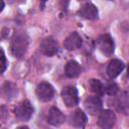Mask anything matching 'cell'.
<instances>
[{"instance_id":"obj_23","label":"cell","mask_w":129,"mask_h":129,"mask_svg":"<svg viewBox=\"0 0 129 129\" xmlns=\"http://www.w3.org/2000/svg\"><path fill=\"white\" fill-rule=\"evenodd\" d=\"M20 1H23V0H20Z\"/></svg>"},{"instance_id":"obj_19","label":"cell","mask_w":129,"mask_h":129,"mask_svg":"<svg viewBox=\"0 0 129 129\" xmlns=\"http://www.w3.org/2000/svg\"><path fill=\"white\" fill-rule=\"evenodd\" d=\"M6 67H7V61H6L5 53L3 48H1V73H4V71L6 70Z\"/></svg>"},{"instance_id":"obj_3","label":"cell","mask_w":129,"mask_h":129,"mask_svg":"<svg viewBox=\"0 0 129 129\" xmlns=\"http://www.w3.org/2000/svg\"><path fill=\"white\" fill-rule=\"evenodd\" d=\"M14 114L20 121H28L33 114V107L28 100H24L14 108Z\"/></svg>"},{"instance_id":"obj_21","label":"cell","mask_w":129,"mask_h":129,"mask_svg":"<svg viewBox=\"0 0 129 129\" xmlns=\"http://www.w3.org/2000/svg\"><path fill=\"white\" fill-rule=\"evenodd\" d=\"M3 8H4V1H3V0H1V8H0V11H2V10H3Z\"/></svg>"},{"instance_id":"obj_18","label":"cell","mask_w":129,"mask_h":129,"mask_svg":"<svg viewBox=\"0 0 129 129\" xmlns=\"http://www.w3.org/2000/svg\"><path fill=\"white\" fill-rule=\"evenodd\" d=\"M118 92V86L115 83H108L106 86H104V93H106L109 96H115Z\"/></svg>"},{"instance_id":"obj_16","label":"cell","mask_w":129,"mask_h":129,"mask_svg":"<svg viewBox=\"0 0 129 129\" xmlns=\"http://www.w3.org/2000/svg\"><path fill=\"white\" fill-rule=\"evenodd\" d=\"M3 93L8 100H11L17 95V87L10 82H6L3 85Z\"/></svg>"},{"instance_id":"obj_5","label":"cell","mask_w":129,"mask_h":129,"mask_svg":"<svg viewBox=\"0 0 129 129\" xmlns=\"http://www.w3.org/2000/svg\"><path fill=\"white\" fill-rule=\"evenodd\" d=\"M35 92H36L37 98L42 102H48L54 96L53 87L49 83H46V82H42V83L38 84Z\"/></svg>"},{"instance_id":"obj_8","label":"cell","mask_w":129,"mask_h":129,"mask_svg":"<svg viewBox=\"0 0 129 129\" xmlns=\"http://www.w3.org/2000/svg\"><path fill=\"white\" fill-rule=\"evenodd\" d=\"M116 122V115L112 110L106 109L99 113L98 125L102 128H112Z\"/></svg>"},{"instance_id":"obj_11","label":"cell","mask_w":129,"mask_h":129,"mask_svg":"<svg viewBox=\"0 0 129 129\" xmlns=\"http://www.w3.org/2000/svg\"><path fill=\"white\" fill-rule=\"evenodd\" d=\"M83 44L81 35L78 32H72L63 41V46L68 50H76L80 48Z\"/></svg>"},{"instance_id":"obj_12","label":"cell","mask_w":129,"mask_h":129,"mask_svg":"<svg viewBox=\"0 0 129 129\" xmlns=\"http://www.w3.org/2000/svg\"><path fill=\"white\" fill-rule=\"evenodd\" d=\"M66 121L64 115L55 107H51L47 114V122L52 126H59Z\"/></svg>"},{"instance_id":"obj_4","label":"cell","mask_w":129,"mask_h":129,"mask_svg":"<svg viewBox=\"0 0 129 129\" xmlns=\"http://www.w3.org/2000/svg\"><path fill=\"white\" fill-rule=\"evenodd\" d=\"M61 98L68 107H75L79 103L78 91L73 86H67L61 90Z\"/></svg>"},{"instance_id":"obj_13","label":"cell","mask_w":129,"mask_h":129,"mask_svg":"<svg viewBox=\"0 0 129 129\" xmlns=\"http://www.w3.org/2000/svg\"><path fill=\"white\" fill-rule=\"evenodd\" d=\"M125 64L123 61H121L120 59H112L107 67V75L110 79H115L116 77H118L120 75V73L124 70Z\"/></svg>"},{"instance_id":"obj_9","label":"cell","mask_w":129,"mask_h":129,"mask_svg":"<svg viewBox=\"0 0 129 129\" xmlns=\"http://www.w3.org/2000/svg\"><path fill=\"white\" fill-rule=\"evenodd\" d=\"M116 108L119 112L128 115L129 114V92L123 91L119 93L115 100Z\"/></svg>"},{"instance_id":"obj_7","label":"cell","mask_w":129,"mask_h":129,"mask_svg":"<svg viewBox=\"0 0 129 129\" xmlns=\"http://www.w3.org/2000/svg\"><path fill=\"white\" fill-rule=\"evenodd\" d=\"M84 106H85L86 111L89 114L96 115V114H99L101 112L103 102L99 96H90L85 100Z\"/></svg>"},{"instance_id":"obj_15","label":"cell","mask_w":129,"mask_h":129,"mask_svg":"<svg viewBox=\"0 0 129 129\" xmlns=\"http://www.w3.org/2000/svg\"><path fill=\"white\" fill-rule=\"evenodd\" d=\"M64 73L67 75V77L73 79V78H77L81 75L82 73V68L80 66V63L74 59H71L67 62L66 68H64Z\"/></svg>"},{"instance_id":"obj_14","label":"cell","mask_w":129,"mask_h":129,"mask_svg":"<svg viewBox=\"0 0 129 129\" xmlns=\"http://www.w3.org/2000/svg\"><path fill=\"white\" fill-rule=\"evenodd\" d=\"M70 123L71 125H73L74 127L77 128H84L87 124V116L86 114L81 110V109H77L70 118Z\"/></svg>"},{"instance_id":"obj_1","label":"cell","mask_w":129,"mask_h":129,"mask_svg":"<svg viewBox=\"0 0 129 129\" xmlns=\"http://www.w3.org/2000/svg\"><path fill=\"white\" fill-rule=\"evenodd\" d=\"M11 53L17 57L21 58L27 51L28 48V37L24 32H18L14 35L11 41Z\"/></svg>"},{"instance_id":"obj_2","label":"cell","mask_w":129,"mask_h":129,"mask_svg":"<svg viewBox=\"0 0 129 129\" xmlns=\"http://www.w3.org/2000/svg\"><path fill=\"white\" fill-rule=\"evenodd\" d=\"M97 47L106 56H111L114 52V41L109 34H102L96 40Z\"/></svg>"},{"instance_id":"obj_20","label":"cell","mask_w":129,"mask_h":129,"mask_svg":"<svg viewBox=\"0 0 129 129\" xmlns=\"http://www.w3.org/2000/svg\"><path fill=\"white\" fill-rule=\"evenodd\" d=\"M46 1H47V0H40V9H43V8H44Z\"/></svg>"},{"instance_id":"obj_6","label":"cell","mask_w":129,"mask_h":129,"mask_svg":"<svg viewBox=\"0 0 129 129\" xmlns=\"http://www.w3.org/2000/svg\"><path fill=\"white\" fill-rule=\"evenodd\" d=\"M40 50L46 56H53L58 51V43L51 36L45 37L40 43Z\"/></svg>"},{"instance_id":"obj_10","label":"cell","mask_w":129,"mask_h":129,"mask_svg":"<svg viewBox=\"0 0 129 129\" xmlns=\"http://www.w3.org/2000/svg\"><path fill=\"white\" fill-rule=\"evenodd\" d=\"M79 14L81 17L85 19L95 20L99 16V11H98V8L93 3H86L79 10Z\"/></svg>"},{"instance_id":"obj_22","label":"cell","mask_w":129,"mask_h":129,"mask_svg":"<svg viewBox=\"0 0 129 129\" xmlns=\"http://www.w3.org/2000/svg\"><path fill=\"white\" fill-rule=\"evenodd\" d=\"M128 76H129V67H128Z\"/></svg>"},{"instance_id":"obj_17","label":"cell","mask_w":129,"mask_h":129,"mask_svg":"<svg viewBox=\"0 0 129 129\" xmlns=\"http://www.w3.org/2000/svg\"><path fill=\"white\" fill-rule=\"evenodd\" d=\"M89 86H90L91 91L96 93L97 95L104 94V85L101 83V81L96 80V79H91L89 81Z\"/></svg>"}]
</instances>
